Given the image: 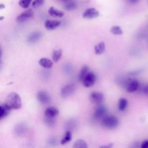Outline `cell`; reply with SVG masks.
Masks as SVG:
<instances>
[{"mask_svg": "<svg viewBox=\"0 0 148 148\" xmlns=\"http://www.w3.org/2000/svg\"><path fill=\"white\" fill-rule=\"evenodd\" d=\"M5 104L11 109H18L21 107V99L20 95L14 92L8 95Z\"/></svg>", "mask_w": 148, "mask_h": 148, "instance_id": "6da1fadb", "label": "cell"}, {"mask_svg": "<svg viewBox=\"0 0 148 148\" xmlns=\"http://www.w3.org/2000/svg\"><path fill=\"white\" fill-rule=\"evenodd\" d=\"M119 123V119L114 116H105L101 121L102 125L108 129L115 128L118 126Z\"/></svg>", "mask_w": 148, "mask_h": 148, "instance_id": "7a4b0ae2", "label": "cell"}, {"mask_svg": "<svg viewBox=\"0 0 148 148\" xmlns=\"http://www.w3.org/2000/svg\"><path fill=\"white\" fill-rule=\"evenodd\" d=\"M76 90V86L75 84L71 83L65 85L61 88V95L62 98H66L72 95Z\"/></svg>", "mask_w": 148, "mask_h": 148, "instance_id": "3957f363", "label": "cell"}, {"mask_svg": "<svg viewBox=\"0 0 148 148\" xmlns=\"http://www.w3.org/2000/svg\"><path fill=\"white\" fill-rule=\"evenodd\" d=\"M89 99L92 103L99 105L104 100V95L101 92L92 91L89 95Z\"/></svg>", "mask_w": 148, "mask_h": 148, "instance_id": "277c9868", "label": "cell"}, {"mask_svg": "<svg viewBox=\"0 0 148 148\" xmlns=\"http://www.w3.org/2000/svg\"><path fill=\"white\" fill-rule=\"evenodd\" d=\"M95 80H96L95 74L93 72L90 71L88 72L87 75H86V76L85 77V78L84 79L82 82H83V86L85 87L88 88L94 85V84L95 82Z\"/></svg>", "mask_w": 148, "mask_h": 148, "instance_id": "5b68a950", "label": "cell"}, {"mask_svg": "<svg viewBox=\"0 0 148 148\" xmlns=\"http://www.w3.org/2000/svg\"><path fill=\"white\" fill-rule=\"evenodd\" d=\"M34 16V13L32 9H29L20 13L16 17V21L18 23H22L27 20L32 18Z\"/></svg>", "mask_w": 148, "mask_h": 148, "instance_id": "8992f818", "label": "cell"}, {"mask_svg": "<svg viewBox=\"0 0 148 148\" xmlns=\"http://www.w3.org/2000/svg\"><path fill=\"white\" fill-rule=\"evenodd\" d=\"M38 101L42 104H47L51 101V97L48 92L45 91H39L36 94Z\"/></svg>", "mask_w": 148, "mask_h": 148, "instance_id": "52a82bcc", "label": "cell"}, {"mask_svg": "<svg viewBox=\"0 0 148 148\" xmlns=\"http://www.w3.org/2000/svg\"><path fill=\"white\" fill-rule=\"evenodd\" d=\"M99 12L94 8H88L83 13V17L86 19H94L98 17Z\"/></svg>", "mask_w": 148, "mask_h": 148, "instance_id": "ba28073f", "label": "cell"}, {"mask_svg": "<svg viewBox=\"0 0 148 148\" xmlns=\"http://www.w3.org/2000/svg\"><path fill=\"white\" fill-rule=\"evenodd\" d=\"M106 108L105 106L99 104L95 110L93 116L95 119H99L105 116V113H106Z\"/></svg>", "mask_w": 148, "mask_h": 148, "instance_id": "9c48e42d", "label": "cell"}, {"mask_svg": "<svg viewBox=\"0 0 148 148\" xmlns=\"http://www.w3.org/2000/svg\"><path fill=\"white\" fill-rule=\"evenodd\" d=\"M61 24V21L57 20H47L45 22V27L47 30H53L58 27Z\"/></svg>", "mask_w": 148, "mask_h": 148, "instance_id": "30bf717a", "label": "cell"}, {"mask_svg": "<svg viewBox=\"0 0 148 148\" xmlns=\"http://www.w3.org/2000/svg\"><path fill=\"white\" fill-rule=\"evenodd\" d=\"M42 37V34L40 32L36 31L32 32L29 35L27 38V41L30 43H34L40 40Z\"/></svg>", "mask_w": 148, "mask_h": 148, "instance_id": "8fae6325", "label": "cell"}, {"mask_svg": "<svg viewBox=\"0 0 148 148\" xmlns=\"http://www.w3.org/2000/svg\"><path fill=\"white\" fill-rule=\"evenodd\" d=\"M59 114V110L57 108L54 107L47 108L44 113L45 117H53L54 118Z\"/></svg>", "mask_w": 148, "mask_h": 148, "instance_id": "7c38bea8", "label": "cell"}, {"mask_svg": "<svg viewBox=\"0 0 148 148\" xmlns=\"http://www.w3.org/2000/svg\"><path fill=\"white\" fill-rule=\"evenodd\" d=\"M139 86V83L137 80H136V79L132 80L129 83V84L127 87V91L128 92H135L138 88Z\"/></svg>", "mask_w": 148, "mask_h": 148, "instance_id": "4fadbf2b", "label": "cell"}, {"mask_svg": "<svg viewBox=\"0 0 148 148\" xmlns=\"http://www.w3.org/2000/svg\"><path fill=\"white\" fill-rule=\"evenodd\" d=\"M39 64L44 68L50 69L53 66V63L51 60L47 58H42L39 60Z\"/></svg>", "mask_w": 148, "mask_h": 148, "instance_id": "5bb4252c", "label": "cell"}, {"mask_svg": "<svg viewBox=\"0 0 148 148\" xmlns=\"http://www.w3.org/2000/svg\"><path fill=\"white\" fill-rule=\"evenodd\" d=\"M48 13L50 16L54 17H62L64 16V12L60 10L53 6L50 7L48 9Z\"/></svg>", "mask_w": 148, "mask_h": 148, "instance_id": "9a60e30c", "label": "cell"}, {"mask_svg": "<svg viewBox=\"0 0 148 148\" xmlns=\"http://www.w3.org/2000/svg\"><path fill=\"white\" fill-rule=\"evenodd\" d=\"M106 49L105 43L103 42H101L97 43L94 46V52L97 55H101L105 52Z\"/></svg>", "mask_w": 148, "mask_h": 148, "instance_id": "2e32d148", "label": "cell"}, {"mask_svg": "<svg viewBox=\"0 0 148 148\" xmlns=\"http://www.w3.org/2000/svg\"><path fill=\"white\" fill-rule=\"evenodd\" d=\"M128 100L125 98H121L118 101V109L122 112L124 111L128 106Z\"/></svg>", "mask_w": 148, "mask_h": 148, "instance_id": "e0dca14e", "label": "cell"}, {"mask_svg": "<svg viewBox=\"0 0 148 148\" xmlns=\"http://www.w3.org/2000/svg\"><path fill=\"white\" fill-rule=\"evenodd\" d=\"M10 109L5 105H0V120L6 117L10 112Z\"/></svg>", "mask_w": 148, "mask_h": 148, "instance_id": "ac0fdd59", "label": "cell"}, {"mask_svg": "<svg viewBox=\"0 0 148 148\" xmlns=\"http://www.w3.org/2000/svg\"><path fill=\"white\" fill-rule=\"evenodd\" d=\"M89 72V68L87 65H84L81 70L80 72L79 73V80L80 82H83V80H84V79L85 78V77L86 76V75H87L88 72Z\"/></svg>", "mask_w": 148, "mask_h": 148, "instance_id": "d6986e66", "label": "cell"}, {"mask_svg": "<svg viewBox=\"0 0 148 148\" xmlns=\"http://www.w3.org/2000/svg\"><path fill=\"white\" fill-rule=\"evenodd\" d=\"M77 7V4L76 2L72 0H71L67 2L64 3V8L68 11H71L75 9Z\"/></svg>", "mask_w": 148, "mask_h": 148, "instance_id": "ffe728a7", "label": "cell"}, {"mask_svg": "<svg viewBox=\"0 0 148 148\" xmlns=\"http://www.w3.org/2000/svg\"><path fill=\"white\" fill-rule=\"evenodd\" d=\"M73 147L74 148H87L88 146L86 142L83 139L76 140L73 144Z\"/></svg>", "mask_w": 148, "mask_h": 148, "instance_id": "44dd1931", "label": "cell"}, {"mask_svg": "<svg viewBox=\"0 0 148 148\" xmlns=\"http://www.w3.org/2000/svg\"><path fill=\"white\" fill-rule=\"evenodd\" d=\"M62 56V50L61 49L55 50L53 53L52 59L54 62H57Z\"/></svg>", "mask_w": 148, "mask_h": 148, "instance_id": "7402d4cb", "label": "cell"}, {"mask_svg": "<svg viewBox=\"0 0 148 148\" xmlns=\"http://www.w3.org/2000/svg\"><path fill=\"white\" fill-rule=\"evenodd\" d=\"M110 32L116 35H120L123 34V31L121 29V28L119 25H113L110 28Z\"/></svg>", "mask_w": 148, "mask_h": 148, "instance_id": "603a6c76", "label": "cell"}, {"mask_svg": "<svg viewBox=\"0 0 148 148\" xmlns=\"http://www.w3.org/2000/svg\"><path fill=\"white\" fill-rule=\"evenodd\" d=\"M72 139V134L69 131H66L65 133L64 137L61 140V143L62 145H64L69 141H71Z\"/></svg>", "mask_w": 148, "mask_h": 148, "instance_id": "cb8c5ba5", "label": "cell"}, {"mask_svg": "<svg viewBox=\"0 0 148 148\" xmlns=\"http://www.w3.org/2000/svg\"><path fill=\"white\" fill-rule=\"evenodd\" d=\"M25 130H26L25 127L23 124H19L17 125L15 127L16 134L18 135H23V134H24Z\"/></svg>", "mask_w": 148, "mask_h": 148, "instance_id": "d4e9b609", "label": "cell"}, {"mask_svg": "<svg viewBox=\"0 0 148 148\" xmlns=\"http://www.w3.org/2000/svg\"><path fill=\"white\" fill-rule=\"evenodd\" d=\"M32 0H19L18 5L23 9L28 8L32 3Z\"/></svg>", "mask_w": 148, "mask_h": 148, "instance_id": "484cf974", "label": "cell"}, {"mask_svg": "<svg viewBox=\"0 0 148 148\" xmlns=\"http://www.w3.org/2000/svg\"><path fill=\"white\" fill-rule=\"evenodd\" d=\"M45 124L49 127H51L53 126L55 124V120L54 118L53 117H45Z\"/></svg>", "mask_w": 148, "mask_h": 148, "instance_id": "4316f807", "label": "cell"}, {"mask_svg": "<svg viewBox=\"0 0 148 148\" xmlns=\"http://www.w3.org/2000/svg\"><path fill=\"white\" fill-rule=\"evenodd\" d=\"M45 3V0H32V6L34 8H38Z\"/></svg>", "mask_w": 148, "mask_h": 148, "instance_id": "83f0119b", "label": "cell"}, {"mask_svg": "<svg viewBox=\"0 0 148 148\" xmlns=\"http://www.w3.org/2000/svg\"><path fill=\"white\" fill-rule=\"evenodd\" d=\"M141 148H148V139L144 140L141 145H140Z\"/></svg>", "mask_w": 148, "mask_h": 148, "instance_id": "f1b7e54d", "label": "cell"}, {"mask_svg": "<svg viewBox=\"0 0 148 148\" xmlns=\"http://www.w3.org/2000/svg\"><path fill=\"white\" fill-rule=\"evenodd\" d=\"M143 92L145 95H148V84L145 86L143 88Z\"/></svg>", "mask_w": 148, "mask_h": 148, "instance_id": "f546056e", "label": "cell"}, {"mask_svg": "<svg viewBox=\"0 0 148 148\" xmlns=\"http://www.w3.org/2000/svg\"><path fill=\"white\" fill-rule=\"evenodd\" d=\"M139 0H129V2L132 3V4H135Z\"/></svg>", "mask_w": 148, "mask_h": 148, "instance_id": "4dcf8cb0", "label": "cell"}, {"mask_svg": "<svg viewBox=\"0 0 148 148\" xmlns=\"http://www.w3.org/2000/svg\"><path fill=\"white\" fill-rule=\"evenodd\" d=\"M5 6L4 4H3V3H0V10H2V9H5Z\"/></svg>", "mask_w": 148, "mask_h": 148, "instance_id": "1f68e13d", "label": "cell"}, {"mask_svg": "<svg viewBox=\"0 0 148 148\" xmlns=\"http://www.w3.org/2000/svg\"><path fill=\"white\" fill-rule=\"evenodd\" d=\"M56 142V140H55L54 139H51L50 140V143H51V144L55 143Z\"/></svg>", "mask_w": 148, "mask_h": 148, "instance_id": "d6a6232c", "label": "cell"}, {"mask_svg": "<svg viewBox=\"0 0 148 148\" xmlns=\"http://www.w3.org/2000/svg\"><path fill=\"white\" fill-rule=\"evenodd\" d=\"M112 146V145H106V146H101L100 147H111Z\"/></svg>", "mask_w": 148, "mask_h": 148, "instance_id": "836d02e7", "label": "cell"}, {"mask_svg": "<svg viewBox=\"0 0 148 148\" xmlns=\"http://www.w3.org/2000/svg\"><path fill=\"white\" fill-rule=\"evenodd\" d=\"M60 1L63 2H64V3H65V2H68V1H69L71 0H60Z\"/></svg>", "mask_w": 148, "mask_h": 148, "instance_id": "e575fe53", "label": "cell"}, {"mask_svg": "<svg viewBox=\"0 0 148 148\" xmlns=\"http://www.w3.org/2000/svg\"><path fill=\"white\" fill-rule=\"evenodd\" d=\"M4 19V17L3 16H0V21L3 20Z\"/></svg>", "mask_w": 148, "mask_h": 148, "instance_id": "d590c367", "label": "cell"}, {"mask_svg": "<svg viewBox=\"0 0 148 148\" xmlns=\"http://www.w3.org/2000/svg\"><path fill=\"white\" fill-rule=\"evenodd\" d=\"M1 55H2V50H1V46H0V58H1Z\"/></svg>", "mask_w": 148, "mask_h": 148, "instance_id": "8d00e7d4", "label": "cell"}]
</instances>
